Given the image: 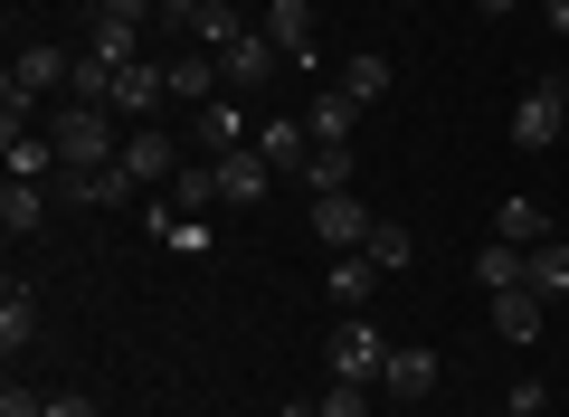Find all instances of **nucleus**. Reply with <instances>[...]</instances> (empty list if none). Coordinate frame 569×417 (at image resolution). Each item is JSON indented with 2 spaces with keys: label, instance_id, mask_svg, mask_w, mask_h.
I'll return each mask as SVG.
<instances>
[{
  "label": "nucleus",
  "instance_id": "27",
  "mask_svg": "<svg viewBox=\"0 0 569 417\" xmlns=\"http://www.w3.org/2000/svg\"><path fill=\"white\" fill-rule=\"evenodd\" d=\"M332 86H342L351 105H380V96H389V58H370V48H361V58L332 67Z\"/></svg>",
  "mask_w": 569,
  "mask_h": 417
},
{
  "label": "nucleus",
  "instance_id": "12",
  "mask_svg": "<svg viewBox=\"0 0 569 417\" xmlns=\"http://www.w3.org/2000/svg\"><path fill=\"white\" fill-rule=\"evenodd\" d=\"M257 152L276 161V180H305V161H313V123H305V115H257Z\"/></svg>",
  "mask_w": 569,
  "mask_h": 417
},
{
  "label": "nucleus",
  "instance_id": "21",
  "mask_svg": "<svg viewBox=\"0 0 569 417\" xmlns=\"http://www.w3.org/2000/svg\"><path fill=\"white\" fill-rule=\"evenodd\" d=\"M361 115H370V105H351V96H342V86H332V77L313 86V105H305L313 142H351V123H361Z\"/></svg>",
  "mask_w": 569,
  "mask_h": 417
},
{
  "label": "nucleus",
  "instance_id": "25",
  "mask_svg": "<svg viewBox=\"0 0 569 417\" xmlns=\"http://www.w3.org/2000/svg\"><path fill=\"white\" fill-rule=\"evenodd\" d=\"M361 257L380 266V276H408V257H418V238H408L399 219H370V238H361Z\"/></svg>",
  "mask_w": 569,
  "mask_h": 417
},
{
  "label": "nucleus",
  "instance_id": "2",
  "mask_svg": "<svg viewBox=\"0 0 569 417\" xmlns=\"http://www.w3.org/2000/svg\"><path fill=\"white\" fill-rule=\"evenodd\" d=\"M48 142H58V161L67 171H104V161H123V123H114V105H48Z\"/></svg>",
  "mask_w": 569,
  "mask_h": 417
},
{
  "label": "nucleus",
  "instance_id": "11",
  "mask_svg": "<svg viewBox=\"0 0 569 417\" xmlns=\"http://www.w3.org/2000/svg\"><path fill=\"white\" fill-rule=\"evenodd\" d=\"M219 67H228V86H238V96H266V86H276V39H266V29H238V39L219 48Z\"/></svg>",
  "mask_w": 569,
  "mask_h": 417
},
{
  "label": "nucleus",
  "instance_id": "39",
  "mask_svg": "<svg viewBox=\"0 0 569 417\" xmlns=\"http://www.w3.org/2000/svg\"><path fill=\"white\" fill-rule=\"evenodd\" d=\"M284 417H313V398H295V408H284Z\"/></svg>",
  "mask_w": 569,
  "mask_h": 417
},
{
  "label": "nucleus",
  "instance_id": "18",
  "mask_svg": "<svg viewBox=\"0 0 569 417\" xmlns=\"http://www.w3.org/2000/svg\"><path fill=\"white\" fill-rule=\"evenodd\" d=\"M323 295H332V314H370L380 266H370V257H332V266H323Z\"/></svg>",
  "mask_w": 569,
  "mask_h": 417
},
{
  "label": "nucleus",
  "instance_id": "40",
  "mask_svg": "<svg viewBox=\"0 0 569 417\" xmlns=\"http://www.w3.org/2000/svg\"><path fill=\"white\" fill-rule=\"evenodd\" d=\"M560 96H569V86H560Z\"/></svg>",
  "mask_w": 569,
  "mask_h": 417
},
{
  "label": "nucleus",
  "instance_id": "32",
  "mask_svg": "<svg viewBox=\"0 0 569 417\" xmlns=\"http://www.w3.org/2000/svg\"><path fill=\"white\" fill-rule=\"evenodd\" d=\"M0 417H48V398H39V389H29V379H20V370H10V389H0Z\"/></svg>",
  "mask_w": 569,
  "mask_h": 417
},
{
  "label": "nucleus",
  "instance_id": "15",
  "mask_svg": "<svg viewBox=\"0 0 569 417\" xmlns=\"http://www.w3.org/2000/svg\"><path fill=\"white\" fill-rule=\"evenodd\" d=\"M123 171H133L142 190H171V171H181V152H171V133H152V123H133V133H123Z\"/></svg>",
  "mask_w": 569,
  "mask_h": 417
},
{
  "label": "nucleus",
  "instance_id": "38",
  "mask_svg": "<svg viewBox=\"0 0 569 417\" xmlns=\"http://www.w3.org/2000/svg\"><path fill=\"white\" fill-rule=\"evenodd\" d=\"M162 20H200V0H162Z\"/></svg>",
  "mask_w": 569,
  "mask_h": 417
},
{
  "label": "nucleus",
  "instance_id": "29",
  "mask_svg": "<svg viewBox=\"0 0 569 417\" xmlns=\"http://www.w3.org/2000/svg\"><path fill=\"white\" fill-rule=\"evenodd\" d=\"M522 257H531V247H503V238H485V247H475V276H485L493 295H503V285H522Z\"/></svg>",
  "mask_w": 569,
  "mask_h": 417
},
{
  "label": "nucleus",
  "instance_id": "23",
  "mask_svg": "<svg viewBox=\"0 0 569 417\" xmlns=\"http://www.w3.org/2000/svg\"><path fill=\"white\" fill-rule=\"evenodd\" d=\"M29 341H39V295H29V285H10V295H0V351L20 360Z\"/></svg>",
  "mask_w": 569,
  "mask_h": 417
},
{
  "label": "nucleus",
  "instance_id": "19",
  "mask_svg": "<svg viewBox=\"0 0 569 417\" xmlns=\"http://www.w3.org/2000/svg\"><path fill=\"white\" fill-rule=\"evenodd\" d=\"M257 142V123H247V105L238 96H219V105H200V152L219 161V152H247Z\"/></svg>",
  "mask_w": 569,
  "mask_h": 417
},
{
  "label": "nucleus",
  "instance_id": "7",
  "mask_svg": "<svg viewBox=\"0 0 569 417\" xmlns=\"http://www.w3.org/2000/svg\"><path fill=\"white\" fill-rule=\"evenodd\" d=\"M512 142H522V152H550V142H569V96L560 86H522V105H512Z\"/></svg>",
  "mask_w": 569,
  "mask_h": 417
},
{
  "label": "nucleus",
  "instance_id": "20",
  "mask_svg": "<svg viewBox=\"0 0 569 417\" xmlns=\"http://www.w3.org/2000/svg\"><path fill=\"white\" fill-rule=\"evenodd\" d=\"M48 209H58V199H48V180H0V228H10V238H39Z\"/></svg>",
  "mask_w": 569,
  "mask_h": 417
},
{
  "label": "nucleus",
  "instance_id": "31",
  "mask_svg": "<svg viewBox=\"0 0 569 417\" xmlns=\"http://www.w3.org/2000/svg\"><path fill=\"white\" fill-rule=\"evenodd\" d=\"M313 417H370V389H351V379H323V408Z\"/></svg>",
  "mask_w": 569,
  "mask_h": 417
},
{
  "label": "nucleus",
  "instance_id": "28",
  "mask_svg": "<svg viewBox=\"0 0 569 417\" xmlns=\"http://www.w3.org/2000/svg\"><path fill=\"white\" fill-rule=\"evenodd\" d=\"M133 199H142V180L123 171V161H104V171L86 180V209H133Z\"/></svg>",
  "mask_w": 569,
  "mask_h": 417
},
{
  "label": "nucleus",
  "instance_id": "26",
  "mask_svg": "<svg viewBox=\"0 0 569 417\" xmlns=\"http://www.w3.org/2000/svg\"><path fill=\"white\" fill-rule=\"evenodd\" d=\"M86 48H96L104 67H133V58H142V20H114V10H96V39H86Z\"/></svg>",
  "mask_w": 569,
  "mask_h": 417
},
{
  "label": "nucleus",
  "instance_id": "24",
  "mask_svg": "<svg viewBox=\"0 0 569 417\" xmlns=\"http://www.w3.org/2000/svg\"><path fill=\"white\" fill-rule=\"evenodd\" d=\"M305 190H313V199H323V190H361V171H351V142H313Z\"/></svg>",
  "mask_w": 569,
  "mask_h": 417
},
{
  "label": "nucleus",
  "instance_id": "8",
  "mask_svg": "<svg viewBox=\"0 0 569 417\" xmlns=\"http://www.w3.org/2000/svg\"><path fill=\"white\" fill-rule=\"evenodd\" d=\"M370 219H380V209H370L361 190H323V199H313V238H323L332 257H361V238H370Z\"/></svg>",
  "mask_w": 569,
  "mask_h": 417
},
{
  "label": "nucleus",
  "instance_id": "34",
  "mask_svg": "<svg viewBox=\"0 0 569 417\" xmlns=\"http://www.w3.org/2000/svg\"><path fill=\"white\" fill-rule=\"evenodd\" d=\"M96 10H114V20H142V29L162 20V0H96Z\"/></svg>",
  "mask_w": 569,
  "mask_h": 417
},
{
  "label": "nucleus",
  "instance_id": "36",
  "mask_svg": "<svg viewBox=\"0 0 569 417\" xmlns=\"http://www.w3.org/2000/svg\"><path fill=\"white\" fill-rule=\"evenodd\" d=\"M512 10H522V0H475V20H512Z\"/></svg>",
  "mask_w": 569,
  "mask_h": 417
},
{
  "label": "nucleus",
  "instance_id": "35",
  "mask_svg": "<svg viewBox=\"0 0 569 417\" xmlns=\"http://www.w3.org/2000/svg\"><path fill=\"white\" fill-rule=\"evenodd\" d=\"M48 417H96V398H86V389H58V398H48Z\"/></svg>",
  "mask_w": 569,
  "mask_h": 417
},
{
  "label": "nucleus",
  "instance_id": "5",
  "mask_svg": "<svg viewBox=\"0 0 569 417\" xmlns=\"http://www.w3.org/2000/svg\"><path fill=\"white\" fill-rule=\"evenodd\" d=\"M200 209H219V171H209V161H181V171H171V190L152 199L142 219H152V238H171V228L200 219Z\"/></svg>",
  "mask_w": 569,
  "mask_h": 417
},
{
  "label": "nucleus",
  "instance_id": "10",
  "mask_svg": "<svg viewBox=\"0 0 569 417\" xmlns=\"http://www.w3.org/2000/svg\"><path fill=\"white\" fill-rule=\"evenodd\" d=\"M209 171H219V209H257V199L276 190V161H266L257 142H247V152H219Z\"/></svg>",
  "mask_w": 569,
  "mask_h": 417
},
{
  "label": "nucleus",
  "instance_id": "1",
  "mask_svg": "<svg viewBox=\"0 0 569 417\" xmlns=\"http://www.w3.org/2000/svg\"><path fill=\"white\" fill-rule=\"evenodd\" d=\"M67 86H77L67 48H20L10 77H0V123H39V105H67Z\"/></svg>",
  "mask_w": 569,
  "mask_h": 417
},
{
  "label": "nucleus",
  "instance_id": "22",
  "mask_svg": "<svg viewBox=\"0 0 569 417\" xmlns=\"http://www.w3.org/2000/svg\"><path fill=\"white\" fill-rule=\"evenodd\" d=\"M522 285H531L541 304H560V295H569V238H541V247H531V257H522Z\"/></svg>",
  "mask_w": 569,
  "mask_h": 417
},
{
  "label": "nucleus",
  "instance_id": "37",
  "mask_svg": "<svg viewBox=\"0 0 569 417\" xmlns=\"http://www.w3.org/2000/svg\"><path fill=\"white\" fill-rule=\"evenodd\" d=\"M541 10H550V39H569V0H541Z\"/></svg>",
  "mask_w": 569,
  "mask_h": 417
},
{
  "label": "nucleus",
  "instance_id": "4",
  "mask_svg": "<svg viewBox=\"0 0 569 417\" xmlns=\"http://www.w3.org/2000/svg\"><path fill=\"white\" fill-rule=\"evenodd\" d=\"M266 39H276V58L284 67H313L323 77V20H313V0H266Z\"/></svg>",
  "mask_w": 569,
  "mask_h": 417
},
{
  "label": "nucleus",
  "instance_id": "3",
  "mask_svg": "<svg viewBox=\"0 0 569 417\" xmlns=\"http://www.w3.org/2000/svg\"><path fill=\"white\" fill-rule=\"evenodd\" d=\"M389 351H399V341H389L370 314H342V322H332V341H323V370H332V379H351V389H380Z\"/></svg>",
  "mask_w": 569,
  "mask_h": 417
},
{
  "label": "nucleus",
  "instance_id": "14",
  "mask_svg": "<svg viewBox=\"0 0 569 417\" xmlns=\"http://www.w3.org/2000/svg\"><path fill=\"white\" fill-rule=\"evenodd\" d=\"M0 161H10V180H58V142H48V123H0Z\"/></svg>",
  "mask_w": 569,
  "mask_h": 417
},
{
  "label": "nucleus",
  "instance_id": "33",
  "mask_svg": "<svg viewBox=\"0 0 569 417\" xmlns=\"http://www.w3.org/2000/svg\"><path fill=\"white\" fill-rule=\"evenodd\" d=\"M541 408H550L541 379H512V389H503V417H541Z\"/></svg>",
  "mask_w": 569,
  "mask_h": 417
},
{
  "label": "nucleus",
  "instance_id": "9",
  "mask_svg": "<svg viewBox=\"0 0 569 417\" xmlns=\"http://www.w3.org/2000/svg\"><path fill=\"white\" fill-rule=\"evenodd\" d=\"M162 77H171V105H219V96H228L219 48H171V58H162Z\"/></svg>",
  "mask_w": 569,
  "mask_h": 417
},
{
  "label": "nucleus",
  "instance_id": "17",
  "mask_svg": "<svg viewBox=\"0 0 569 417\" xmlns=\"http://www.w3.org/2000/svg\"><path fill=\"white\" fill-rule=\"evenodd\" d=\"M493 238H503V247H541L550 238V199H531V190L493 199Z\"/></svg>",
  "mask_w": 569,
  "mask_h": 417
},
{
  "label": "nucleus",
  "instance_id": "30",
  "mask_svg": "<svg viewBox=\"0 0 569 417\" xmlns=\"http://www.w3.org/2000/svg\"><path fill=\"white\" fill-rule=\"evenodd\" d=\"M238 10H228V0H200V20H190V39H200V48H228V39H238Z\"/></svg>",
  "mask_w": 569,
  "mask_h": 417
},
{
  "label": "nucleus",
  "instance_id": "16",
  "mask_svg": "<svg viewBox=\"0 0 569 417\" xmlns=\"http://www.w3.org/2000/svg\"><path fill=\"white\" fill-rule=\"evenodd\" d=\"M541 322H550V304L531 295V285H503V295H493V332H503L512 351H531V341H541Z\"/></svg>",
  "mask_w": 569,
  "mask_h": 417
},
{
  "label": "nucleus",
  "instance_id": "13",
  "mask_svg": "<svg viewBox=\"0 0 569 417\" xmlns=\"http://www.w3.org/2000/svg\"><path fill=\"white\" fill-rule=\"evenodd\" d=\"M437 379H447V360L427 351V341H399V351H389V370H380V398H399V408H408V398H427Z\"/></svg>",
  "mask_w": 569,
  "mask_h": 417
},
{
  "label": "nucleus",
  "instance_id": "6",
  "mask_svg": "<svg viewBox=\"0 0 569 417\" xmlns=\"http://www.w3.org/2000/svg\"><path fill=\"white\" fill-rule=\"evenodd\" d=\"M104 105H114V123H123V133H133V123H152V115L171 105L162 58H133V67H114V96H104Z\"/></svg>",
  "mask_w": 569,
  "mask_h": 417
}]
</instances>
